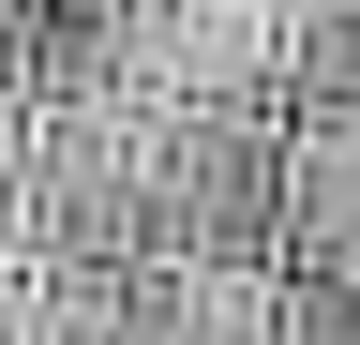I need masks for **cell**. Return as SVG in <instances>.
Returning <instances> with one entry per match:
<instances>
[]
</instances>
